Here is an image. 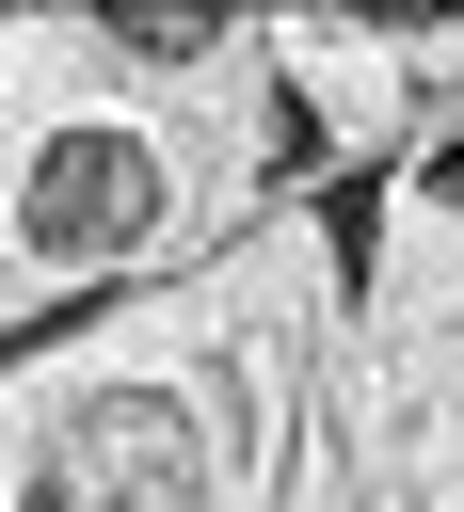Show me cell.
<instances>
[{
  "label": "cell",
  "mask_w": 464,
  "mask_h": 512,
  "mask_svg": "<svg viewBox=\"0 0 464 512\" xmlns=\"http://www.w3.org/2000/svg\"><path fill=\"white\" fill-rule=\"evenodd\" d=\"M96 32H112V48H144V64H208V48H224V16H192V0H112Z\"/></svg>",
  "instance_id": "7a4b0ae2"
},
{
  "label": "cell",
  "mask_w": 464,
  "mask_h": 512,
  "mask_svg": "<svg viewBox=\"0 0 464 512\" xmlns=\"http://www.w3.org/2000/svg\"><path fill=\"white\" fill-rule=\"evenodd\" d=\"M160 208H176L160 144H144V128H112V112H80V128H48V144H32V176H16V256H48V272L144 256V240H160Z\"/></svg>",
  "instance_id": "6da1fadb"
}]
</instances>
